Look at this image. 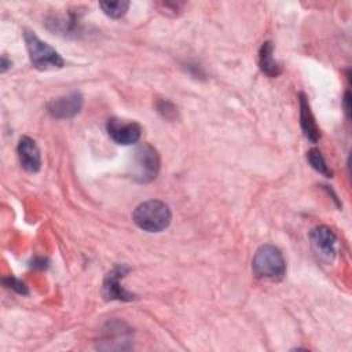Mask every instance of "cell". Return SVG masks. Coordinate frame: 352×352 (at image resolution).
<instances>
[{"label":"cell","mask_w":352,"mask_h":352,"mask_svg":"<svg viewBox=\"0 0 352 352\" xmlns=\"http://www.w3.org/2000/svg\"><path fill=\"white\" fill-rule=\"evenodd\" d=\"M106 131L113 142L122 146L136 143L142 135V126L135 121L110 118L106 124Z\"/></svg>","instance_id":"obj_6"},{"label":"cell","mask_w":352,"mask_h":352,"mask_svg":"<svg viewBox=\"0 0 352 352\" xmlns=\"http://www.w3.org/2000/svg\"><path fill=\"white\" fill-rule=\"evenodd\" d=\"M307 160L309 162V165L319 173H322L326 177H333V170L329 168V165L326 164L322 153L318 148H311L307 153Z\"/></svg>","instance_id":"obj_14"},{"label":"cell","mask_w":352,"mask_h":352,"mask_svg":"<svg viewBox=\"0 0 352 352\" xmlns=\"http://www.w3.org/2000/svg\"><path fill=\"white\" fill-rule=\"evenodd\" d=\"M155 109L157 111L165 118V120H173L177 114V109L175 107L173 103H170L169 100H158L155 103Z\"/></svg>","instance_id":"obj_15"},{"label":"cell","mask_w":352,"mask_h":352,"mask_svg":"<svg viewBox=\"0 0 352 352\" xmlns=\"http://www.w3.org/2000/svg\"><path fill=\"white\" fill-rule=\"evenodd\" d=\"M99 7L102 8V11L113 18V19H118L121 16L125 15V12L129 8V1L126 0H118V1H102L99 3Z\"/></svg>","instance_id":"obj_13"},{"label":"cell","mask_w":352,"mask_h":352,"mask_svg":"<svg viewBox=\"0 0 352 352\" xmlns=\"http://www.w3.org/2000/svg\"><path fill=\"white\" fill-rule=\"evenodd\" d=\"M23 40L30 58L32 65L38 70H47L51 67H62L65 65L59 52L50 44L40 40L34 32L25 29Z\"/></svg>","instance_id":"obj_3"},{"label":"cell","mask_w":352,"mask_h":352,"mask_svg":"<svg viewBox=\"0 0 352 352\" xmlns=\"http://www.w3.org/2000/svg\"><path fill=\"white\" fill-rule=\"evenodd\" d=\"M309 238H311V242H312L315 250L318 252V254H320V257H323L326 260H333V257L336 254L337 236L330 227H327V226L315 227L309 232Z\"/></svg>","instance_id":"obj_10"},{"label":"cell","mask_w":352,"mask_h":352,"mask_svg":"<svg viewBox=\"0 0 352 352\" xmlns=\"http://www.w3.org/2000/svg\"><path fill=\"white\" fill-rule=\"evenodd\" d=\"M298 103H300V125H301L302 133L309 142L316 143L320 138V131L311 111L308 98L304 92L298 94Z\"/></svg>","instance_id":"obj_11"},{"label":"cell","mask_w":352,"mask_h":352,"mask_svg":"<svg viewBox=\"0 0 352 352\" xmlns=\"http://www.w3.org/2000/svg\"><path fill=\"white\" fill-rule=\"evenodd\" d=\"M258 65L264 74L268 77H278L282 73V66L274 58V44L264 41L258 50Z\"/></svg>","instance_id":"obj_12"},{"label":"cell","mask_w":352,"mask_h":352,"mask_svg":"<svg viewBox=\"0 0 352 352\" xmlns=\"http://www.w3.org/2000/svg\"><path fill=\"white\" fill-rule=\"evenodd\" d=\"M160 172V155L158 151L147 143L140 144L132 160V177L139 183L153 182Z\"/></svg>","instance_id":"obj_4"},{"label":"cell","mask_w":352,"mask_h":352,"mask_svg":"<svg viewBox=\"0 0 352 352\" xmlns=\"http://www.w3.org/2000/svg\"><path fill=\"white\" fill-rule=\"evenodd\" d=\"M16 154L21 166L30 173H36L41 166V154L36 142L29 136H22L16 146Z\"/></svg>","instance_id":"obj_9"},{"label":"cell","mask_w":352,"mask_h":352,"mask_svg":"<svg viewBox=\"0 0 352 352\" xmlns=\"http://www.w3.org/2000/svg\"><path fill=\"white\" fill-rule=\"evenodd\" d=\"M132 331L131 329L120 320L109 322L103 330L102 337L98 341V348L100 349H129L132 346Z\"/></svg>","instance_id":"obj_5"},{"label":"cell","mask_w":352,"mask_h":352,"mask_svg":"<svg viewBox=\"0 0 352 352\" xmlns=\"http://www.w3.org/2000/svg\"><path fill=\"white\" fill-rule=\"evenodd\" d=\"M132 219L143 231L161 232L170 224L172 213L165 202L150 199L136 206Z\"/></svg>","instance_id":"obj_1"},{"label":"cell","mask_w":352,"mask_h":352,"mask_svg":"<svg viewBox=\"0 0 352 352\" xmlns=\"http://www.w3.org/2000/svg\"><path fill=\"white\" fill-rule=\"evenodd\" d=\"M3 282H4V285H6L7 287L15 290L16 293H19V294H28V287H26V285H25L22 280H19V279H16V278H14V276H8V278H4Z\"/></svg>","instance_id":"obj_16"},{"label":"cell","mask_w":352,"mask_h":352,"mask_svg":"<svg viewBox=\"0 0 352 352\" xmlns=\"http://www.w3.org/2000/svg\"><path fill=\"white\" fill-rule=\"evenodd\" d=\"M344 106H345V111H346V116L349 117V92L346 91L345 92V96H344Z\"/></svg>","instance_id":"obj_18"},{"label":"cell","mask_w":352,"mask_h":352,"mask_svg":"<svg viewBox=\"0 0 352 352\" xmlns=\"http://www.w3.org/2000/svg\"><path fill=\"white\" fill-rule=\"evenodd\" d=\"M10 66H11V60H8L6 55H3V56H1V60H0V72L4 73Z\"/></svg>","instance_id":"obj_17"},{"label":"cell","mask_w":352,"mask_h":352,"mask_svg":"<svg viewBox=\"0 0 352 352\" xmlns=\"http://www.w3.org/2000/svg\"><path fill=\"white\" fill-rule=\"evenodd\" d=\"M129 271L128 265L120 264L116 265L104 278L103 282V296L106 300H121V301H131L135 298V294L129 293L121 286V279Z\"/></svg>","instance_id":"obj_8"},{"label":"cell","mask_w":352,"mask_h":352,"mask_svg":"<svg viewBox=\"0 0 352 352\" xmlns=\"http://www.w3.org/2000/svg\"><path fill=\"white\" fill-rule=\"evenodd\" d=\"M252 270L257 278L280 280L286 274V261L276 246L265 243L256 250L252 260Z\"/></svg>","instance_id":"obj_2"},{"label":"cell","mask_w":352,"mask_h":352,"mask_svg":"<svg viewBox=\"0 0 352 352\" xmlns=\"http://www.w3.org/2000/svg\"><path fill=\"white\" fill-rule=\"evenodd\" d=\"M82 107V95L80 92H70L67 95L55 98L47 103V111L58 120L73 118Z\"/></svg>","instance_id":"obj_7"}]
</instances>
